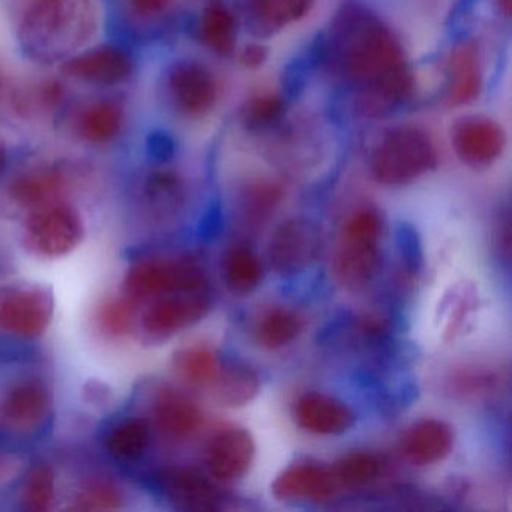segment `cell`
Returning <instances> with one entry per match:
<instances>
[{"label":"cell","instance_id":"6da1fadb","mask_svg":"<svg viewBox=\"0 0 512 512\" xmlns=\"http://www.w3.org/2000/svg\"><path fill=\"white\" fill-rule=\"evenodd\" d=\"M325 62L356 89L365 118L391 115L413 91L403 47L383 20L361 2H346L323 35Z\"/></svg>","mask_w":512,"mask_h":512},{"label":"cell","instance_id":"7a4b0ae2","mask_svg":"<svg viewBox=\"0 0 512 512\" xmlns=\"http://www.w3.org/2000/svg\"><path fill=\"white\" fill-rule=\"evenodd\" d=\"M97 31L94 0H34L17 29V41L29 61L55 65L85 49Z\"/></svg>","mask_w":512,"mask_h":512},{"label":"cell","instance_id":"3957f363","mask_svg":"<svg viewBox=\"0 0 512 512\" xmlns=\"http://www.w3.org/2000/svg\"><path fill=\"white\" fill-rule=\"evenodd\" d=\"M437 166V151L427 131L400 125L386 131L370 155L373 178L386 187H403Z\"/></svg>","mask_w":512,"mask_h":512},{"label":"cell","instance_id":"277c9868","mask_svg":"<svg viewBox=\"0 0 512 512\" xmlns=\"http://www.w3.org/2000/svg\"><path fill=\"white\" fill-rule=\"evenodd\" d=\"M382 218L373 209L355 212L344 224L334 260L338 283L352 292L365 289L380 265Z\"/></svg>","mask_w":512,"mask_h":512},{"label":"cell","instance_id":"5b68a950","mask_svg":"<svg viewBox=\"0 0 512 512\" xmlns=\"http://www.w3.org/2000/svg\"><path fill=\"white\" fill-rule=\"evenodd\" d=\"M209 281L197 263L185 259H155L137 263L128 271L124 292L134 302L181 293H206Z\"/></svg>","mask_w":512,"mask_h":512},{"label":"cell","instance_id":"8992f818","mask_svg":"<svg viewBox=\"0 0 512 512\" xmlns=\"http://www.w3.org/2000/svg\"><path fill=\"white\" fill-rule=\"evenodd\" d=\"M85 238L82 217L74 206L55 202L34 209L26 223V239L35 253L50 259L73 253Z\"/></svg>","mask_w":512,"mask_h":512},{"label":"cell","instance_id":"52a82bcc","mask_svg":"<svg viewBox=\"0 0 512 512\" xmlns=\"http://www.w3.org/2000/svg\"><path fill=\"white\" fill-rule=\"evenodd\" d=\"M59 70L67 79L112 88L133 79L136 58L119 44H101L71 56L62 62Z\"/></svg>","mask_w":512,"mask_h":512},{"label":"cell","instance_id":"ba28073f","mask_svg":"<svg viewBox=\"0 0 512 512\" xmlns=\"http://www.w3.org/2000/svg\"><path fill=\"white\" fill-rule=\"evenodd\" d=\"M320 232L305 218H290L277 227L269 241V265L281 277L307 271L320 253Z\"/></svg>","mask_w":512,"mask_h":512},{"label":"cell","instance_id":"9c48e42d","mask_svg":"<svg viewBox=\"0 0 512 512\" xmlns=\"http://www.w3.org/2000/svg\"><path fill=\"white\" fill-rule=\"evenodd\" d=\"M55 302L44 287H22L0 299V331L37 340L49 329Z\"/></svg>","mask_w":512,"mask_h":512},{"label":"cell","instance_id":"30bf717a","mask_svg":"<svg viewBox=\"0 0 512 512\" xmlns=\"http://www.w3.org/2000/svg\"><path fill=\"white\" fill-rule=\"evenodd\" d=\"M167 94L179 115L202 119L214 110L218 83L214 73L197 61H179L167 76Z\"/></svg>","mask_w":512,"mask_h":512},{"label":"cell","instance_id":"8fae6325","mask_svg":"<svg viewBox=\"0 0 512 512\" xmlns=\"http://www.w3.org/2000/svg\"><path fill=\"white\" fill-rule=\"evenodd\" d=\"M211 308L206 293L161 296L143 313L140 328L149 340H166L205 319Z\"/></svg>","mask_w":512,"mask_h":512},{"label":"cell","instance_id":"7c38bea8","mask_svg":"<svg viewBox=\"0 0 512 512\" xmlns=\"http://www.w3.org/2000/svg\"><path fill=\"white\" fill-rule=\"evenodd\" d=\"M506 145L503 128L485 116H467L452 128V146L461 163L487 169L499 160Z\"/></svg>","mask_w":512,"mask_h":512},{"label":"cell","instance_id":"4fadbf2b","mask_svg":"<svg viewBox=\"0 0 512 512\" xmlns=\"http://www.w3.org/2000/svg\"><path fill=\"white\" fill-rule=\"evenodd\" d=\"M167 502L184 511L206 512L220 508V493L206 476L187 467H167L155 475Z\"/></svg>","mask_w":512,"mask_h":512},{"label":"cell","instance_id":"5bb4252c","mask_svg":"<svg viewBox=\"0 0 512 512\" xmlns=\"http://www.w3.org/2000/svg\"><path fill=\"white\" fill-rule=\"evenodd\" d=\"M256 455V443L250 431L229 428L209 442L206 464L209 473L221 482L241 479L250 470Z\"/></svg>","mask_w":512,"mask_h":512},{"label":"cell","instance_id":"9a60e30c","mask_svg":"<svg viewBox=\"0 0 512 512\" xmlns=\"http://www.w3.org/2000/svg\"><path fill=\"white\" fill-rule=\"evenodd\" d=\"M296 424L317 436H338L355 424V413L340 398L323 392H307L293 407Z\"/></svg>","mask_w":512,"mask_h":512},{"label":"cell","instance_id":"2e32d148","mask_svg":"<svg viewBox=\"0 0 512 512\" xmlns=\"http://www.w3.org/2000/svg\"><path fill=\"white\" fill-rule=\"evenodd\" d=\"M49 389L37 380L17 383L0 401V425L17 433L35 430L49 415Z\"/></svg>","mask_w":512,"mask_h":512},{"label":"cell","instance_id":"e0dca14e","mask_svg":"<svg viewBox=\"0 0 512 512\" xmlns=\"http://www.w3.org/2000/svg\"><path fill=\"white\" fill-rule=\"evenodd\" d=\"M272 494L280 500H328L337 493L334 472L314 463L287 467L272 482Z\"/></svg>","mask_w":512,"mask_h":512},{"label":"cell","instance_id":"ac0fdd59","mask_svg":"<svg viewBox=\"0 0 512 512\" xmlns=\"http://www.w3.org/2000/svg\"><path fill=\"white\" fill-rule=\"evenodd\" d=\"M70 187L67 172L61 167H38L26 170L8 184V196L20 208H43L59 202Z\"/></svg>","mask_w":512,"mask_h":512},{"label":"cell","instance_id":"d6986e66","mask_svg":"<svg viewBox=\"0 0 512 512\" xmlns=\"http://www.w3.org/2000/svg\"><path fill=\"white\" fill-rule=\"evenodd\" d=\"M446 73V106H467L478 100L482 89V68L478 47L473 41H463L455 46L449 56Z\"/></svg>","mask_w":512,"mask_h":512},{"label":"cell","instance_id":"ffe728a7","mask_svg":"<svg viewBox=\"0 0 512 512\" xmlns=\"http://www.w3.org/2000/svg\"><path fill=\"white\" fill-rule=\"evenodd\" d=\"M314 0H242L245 25L251 35L269 38L310 13Z\"/></svg>","mask_w":512,"mask_h":512},{"label":"cell","instance_id":"44dd1931","mask_svg":"<svg viewBox=\"0 0 512 512\" xmlns=\"http://www.w3.org/2000/svg\"><path fill=\"white\" fill-rule=\"evenodd\" d=\"M454 446V431L439 419L416 422L401 437L400 448L415 466H431L445 460Z\"/></svg>","mask_w":512,"mask_h":512},{"label":"cell","instance_id":"7402d4cb","mask_svg":"<svg viewBox=\"0 0 512 512\" xmlns=\"http://www.w3.org/2000/svg\"><path fill=\"white\" fill-rule=\"evenodd\" d=\"M152 418L161 436L173 442L190 440L199 433L203 425V415L199 407L184 395L173 391L158 395Z\"/></svg>","mask_w":512,"mask_h":512},{"label":"cell","instance_id":"603a6c76","mask_svg":"<svg viewBox=\"0 0 512 512\" xmlns=\"http://www.w3.org/2000/svg\"><path fill=\"white\" fill-rule=\"evenodd\" d=\"M124 106L119 101L98 100L80 112L76 122V133L83 142L92 146H107L115 143L124 131Z\"/></svg>","mask_w":512,"mask_h":512},{"label":"cell","instance_id":"cb8c5ba5","mask_svg":"<svg viewBox=\"0 0 512 512\" xmlns=\"http://www.w3.org/2000/svg\"><path fill=\"white\" fill-rule=\"evenodd\" d=\"M142 194L149 214L158 221L173 220L184 209L187 199L184 179L167 169L149 173Z\"/></svg>","mask_w":512,"mask_h":512},{"label":"cell","instance_id":"d4e9b609","mask_svg":"<svg viewBox=\"0 0 512 512\" xmlns=\"http://www.w3.org/2000/svg\"><path fill=\"white\" fill-rule=\"evenodd\" d=\"M214 400L226 407H241L256 398L260 379L256 371L241 361L224 362L220 376L211 386Z\"/></svg>","mask_w":512,"mask_h":512},{"label":"cell","instance_id":"484cf974","mask_svg":"<svg viewBox=\"0 0 512 512\" xmlns=\"http://www.w3.org/2000/svg\"><path fill=\"white\" fill-rule=\"evenodd\" d=\"M151 442V425L146 419L128 418L112 428L106 439L110 457L119 463H139L145 457Z\"/></svg>","mask_w":512,"mask_h":512},{"label":"cell","instance_id":"4316f807","mask_svg":"<svg viewBox=\"0 0 512 512\" xmlns=\"http://www.w3.org/2000/svg\"><path fill=\"white\" fill-rule=\"evenodd\" d=\"M265 277L262 260L247 247H235L227 251L223 260V278L233 295L253 293Z\"/></svg>","mask_w":512,"mask_h":512},{"label":"cell","instance_id":"83f0119b","mask_svg":"<svg viewBox=\"0 0 512 512\" xmlns=\"http://www.w3.org/2000/svg\"><path fill=\"white\" fill-rule=\"evenodd\" d=\"M199 32L202 43L215 55L230 56L235 52L238 25L232 11L221 2H212L205 8Z\"/></svg>","mask_w":512,"mask_h":512},{"label":"cell","instance_id":"f1b7e54d","mask_svg":"<svg viewBox=\"0 0 512 512\" xmlns=\"http://www.w3.org/2000/svg\"><path fill=\"white\" fill-rule=\"evenodd\" d=\"M224 362L211 347L191 346L175 355V368L179 376L193 386L211 388L220 376Z\"/></svg>","mask_w":512,"mask_h":512},{"label":"cell","instance_id":"f546056e","mask_svg":"<svg viewBox=\"0 0 512 512\" xmlns=\"http://www.w3.org/2000/svg\"><path fill=\"white\" fill-rule=\"evenodd\" d=\"M302 319L287 308H274L260 319L257 341L266 349L277 350L289 346L302 332Z\"/></svg>","mask_w":512,"mask_h":512},{"label":"cell","instance_id":"4dcf8cb0","mask_svg":"<svg viewBox=\"0 0 512 512\" xmlns=\"http://www.w3.org/2000/svg\"><path fill=\"white\" fill-rule=\"evenodd\" d=\"M340 488H358L376 481L383 472V461L371 452H350L332 467Z\"/></svg>","mask_w":512,"mask_h":512},{"label":"cell","instance_id":"1f68e13d","mask_svg":"<svg viewBox=\"0 0 512 512\" xmlns=\"http://www.w3.org/2000/svg\"><path fill=\"white\" fill-rule=\"evenodd\" d=\"M287 100L283 94H259L242 107L241 122L248 131L271 130L283 119Z\"/></svg>","mask_w":512,"mask_h":512},{"label":"cell","instance_id":"d6a6232c","mask_svg":"<svg viewBox=\"0 0 512 512\" xmlns=\"http://www.w3.org/2000/svg\"><path fill=\"white\" fill-rule=\"evenodd\" d=\"M56 497V481L53 467L47 463H37L26 476L22 491L23 509L46 512L52 509Z\"/></svg>","mask_w":512,"mask_h":512},{"label":"cell","instance_id":"836d02e7","mask_svg":"<svg viewBox=\"0 0 512 512\" xmlns=\"http://www.w3.org/2000/svg\"><path fill=\"white\" fill-rule=\"evenodd\" d=\"M283 196V190L275 182H254L244 194L245 217L253 223H263L277 211L278 206L283 202Z\"/></svg>","mask_w":512,"mask_h":512},{"label":"cell","instance_id":"e575fe53","mask_svg":"<svg viewBox=\"0 0 512 512\" xmlns=\"http://www.w3.org/2000/svg\"><path fill=\"white\" fill-rule=\"evenodd\" d=\"M136 304L133 299H112L107 301L98 313L100 329L109 337H124L131 332L136 316Z\"/></svg>","mask_w":512,"mask_h":512},{"label":"cell","instance_id":"d590c367","mask_svg":"<svg viewBox=\"0 0 512 512\" xmlns=\"http://www.w3.org/2000/svg\"><path fill=\"white\" fill-rule=\"evenodd\" d=\"M122 506V496L118 488L109 482H92L83 488L76 497L74 509L79 511H113Z\"/></svg>","mask_w":512,"mask_h":512},{"label":"cell","instance_id":"8d00e7d4","mask_svg":"<svg viewBox=\"0 0 512 512\" xmlns=\"http://www.w3.org/2000/svg\"><path fill=\"white\" fill-rule=\"evenodd\" d=\"M146 148H148V154L151 155L152 160L164 164L172 160L175 155L176 142L169 131L155 130L154 133L149 134Z\"/></svg>","mask_w":512,"mask_h":512},{"label":"cell","instance_id":"74e56055","mask_svg":"<svg viewBox=\"0 0 512 512\" xmlns=\"http://www.w3.org/2000/svg\"><path fill=\"white\" fill-rule=\"evenodd\" d=\"M172 2L173 0H127V5L134 16L151 20L166 13Z\"/></svg>","mask_w":512,"mask_h":512},{"label":"cell","instance_id":"f35d334b","mask_svg":"<svg viewBox=\"0 0 512 512\" xmlns=\"http://www.w3.org/2000/svg\"><path fill=\"white\" fill-rule=\"evenodd\" d=\"M266 59H268V52L260 44H248L239 53V62L247 70H257V68L263 67Z\"/></svg>","mask_w":512,"mask_h":512},{"label":"cell","instance_id":"ab89813d","mask_svg":"<svg viewBox=\"0 0 512 512\" xmlns=\"http://www.w3.org/2000/svg\"><path fill=\"white\" fill-rule=\"evenodd\" d=\"M11 466H13V461L0 452V481L10 475Z\"/></svg>","mask_w":512,"mask_h":512},{"label":"cell","instance_id":"60d3db41","mask_svg":"<svg viewBox=\"0 0 512 512\" xmlns=\"http://www.w3.org/2000/svg\"><path fill=\"white\" fill-rule=\"evenodd\" d=\"M497 10L502 16L511 17L512 0H496Z\"/></svg>","mask_w":512,"mask_h":512},{"label":"cell","instance_id":"b9f144b4","mask_svg":"<svg viewBox=\"0 0 512 512\" xmlns=\"http://www.w3.org/2000/svg\"><path fill=\"white\" fill-rule=\"evenodd\" d=\"M8 166V152L5 146L0 143V176L4 175Z\"/></svg>","mask_w":512,"mask_h":512},{"label":"cell","instance_id":"7bdbcfd3","mask_svg":"<svg viewBox=\"0 0 512 512\" xmlns=\"http://www.w3.org/2000/svg\"><path fill=\"white\" fill-rule=\"evenodd\" d=\"M0 83H2V74H0Z\"/></svg>","mask_w":512,"mask_h":512}]
</instances>
